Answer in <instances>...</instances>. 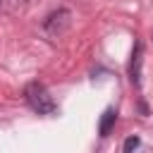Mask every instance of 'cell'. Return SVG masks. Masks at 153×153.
I'll return each mask as SVG.
<instances>
[{
	"label": "cell",
	"mask_w": 153,
	"mask_h": 153,
	"mask_svg": "<svg viewBox=\"0 0 153 153\" xmlns=\"http://www.w3.org/2000/svg\"><path fill=\"white\" fill-rule=\"evenodd\" d=\"M24 100H26V105L33 110V112H38V115H57V103L53 100V96H50V91L43 86V84H38V81H31V84H26V88H24Z\"/></svg>",
	"instance_id": "1"
},
{
	"label": "cell",
	"mask_w": 153,
	"mask_h": 153,
	"mask_svg": "<svg viewBox=\"0 0 153 153\" xmlns=\"http://www.w3.org/2000/svg\"><path fill=\"white\" fill-rule=\"evenodd\" d=\"M141 62H143V45L136 43V48L131 53V62H129V79L134 86L141 84Z\"/></svg>",
	"instance_id": "2"
},
{
	"label": "cell",
	"mask_w": 153,
	"mask_h": 153,
	"mask_svg": "<svg viewBox=\"0 0 153 153\" xmlns=\"http://www.w3.org/2000/svg\"><path fill=\"white\" fill-rule=\"evenodd\" d=\"M67 19H69V10H57V12H53V14L43 22V29L50 31V33H55V31L62 29V24H67Z\"/></svg>",
	"instance_id": "3"
},
{
	"label": "cell",
	"mask_w": 153,
	"mask_h": 153,
	"mask_svg": "<svg viewBox=\"0 0 153 153\" xmlns=\"http://www.w3.org/2000/svg\"><path fill=\"white\" fill-rule=\"evenodd\" d=\"M115 120H117V112H115V110H105V112H103V117H100V124H98V131H100V136H108V134H110V129H112Z\"/></svg>",
	"instance_id": "4"
},
{
	"label": "cell",
	"mask_w": 153,
	"mask_h": 153,
	"mask_svg": "<svg viewBox=\"0 0 153 153\" xmlns=\"http://www.w3.org/2000/svg\"><path fill=\"white\" fill-rule=\"evenodd\" d=\"M136 146H139V136H129V139L124 141V153H134Z\"/></svg>",
	"instance_id": "5"
}]
</instances>
